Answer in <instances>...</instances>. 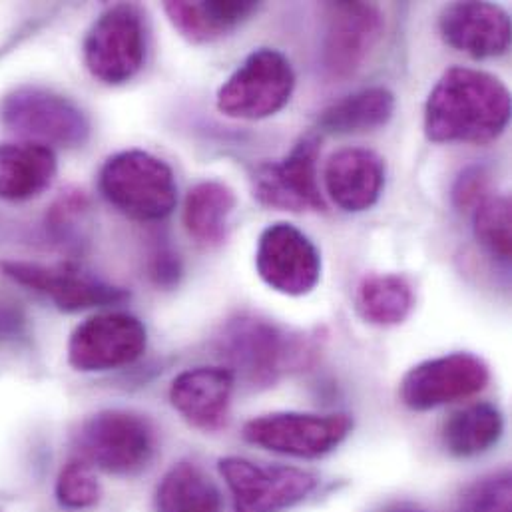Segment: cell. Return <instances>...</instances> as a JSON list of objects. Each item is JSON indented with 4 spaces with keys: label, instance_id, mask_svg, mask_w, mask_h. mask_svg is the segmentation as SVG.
I'll return each mask as SVG.
<instances>
[{
    "label": "cell",
    "instance_id": "1",
    "mask_svg": "<svg viewBox=\"0 0 512 512\" xmlns=\"http://www.w3.org/2000/svg\"><path fill=\"white\" fill-rule=\"evenodd\" d=\"M511 112V92L501 78L453 66L427 98L425 134L439 144H489L507 130Z\"/></svg>",
    "mask_w": 512,
    "mask_h": 512
},
{
    "label": "cell",
    "instance_id": "2",
    "mask_svg": "<svg viewBox=\"0 0 512 512\" xmlns=\"http://www.w3.org/2000/svg\"><path fill=\"white\" fill-rule=\"evenodd\" d=\"M226 369L252 389L273 387L305 357V345L279 325L256 315H238L218 337Z\"/></svg>",
    "mask_w": 512,
    "mask_h": 512
},
{
    "label": "cell",
    "instance_id": "3",
    "mask_svg": "<svg viewBox=\"0 0 512 512\" xmlns=\"http://www.w3.org/2000/svg\"><path fill=\"white\" fill-rule=\"evenodd\" d=\"M104 200L140 222H160L178 204L174 170L144 150H126L108 158L98 178Z\"/></svg>",
    "mask_w": 512,
    "mask_h": 512
},
{
    "label": "cell",
    "instance_id": "4",
    "mask_svg": "<svg viewBox=\"0 0 512 512\" xmlns=\"http://www.w3.org/2000/svg\"><path fill=\"white\" fill-rule=\"evenodd\" d=\"M82 461L110 475L142 473L156 451L152 423L132 411H100L86 419L76 433Z\"/></svg>",
    "mask_w": 512,
    "mask_h": 512
},
{
    "label": "cell",
    "instance_id": "5",
    "mask_svg": "<svg viewBox=\"0 0 512 512\" xmlns=\"http://www.w3.org/2000/svg\"><path fill=\"white\" fill-rule=\"evenodd\" d=\"M0 122L26 142L82 148L90 138V120L70 98L46 88H18L0 102Z\"/></svg>",
    "mask_w": 512,
    "mask_h": 512
},
{
    "label": "cell",
    "instance_id": "6",
    "mask_svg": "<svg viewBox=\"0 0 512 512\" xmlns=\"http://www.w3.org/2000/svg\"><path fill=\"white\" fill-rule=\"evenodd\" d=\"M146 48L148 32L142 10L136 4H114L88 30L84 62L96 80L120 86L142 70Z\"/></svg>",
    "mask_w": 512,
    "mask_h": 512
},
{
    "label": "cell",
    "instance_id": "7",
    "mask_svg": "<svg viewBox=\"0 0 512 512\" xmlns=\"http://www.w3.org/2000/svg\"><path fill=\"white\" fill-rule=\"evenodd\" d=\"M295 72L285 54L257 48L218 90V110L234 120H265L287 106Z\"/></svg>",
    "mask_w": 512,
    "mask_h": 512
},
{
    "label": "cell",
    "instance_id": "8",
    "mask_svg": "<svg viewBox=\"0 0 512 512\" xmlns=\"http://www.w3.org/2000/svg\"><path fill=\"white\" fill-rule=\"evenodd\" d=\"M319 62L329 80L353 78L379 46L385 32V14L373 2H327Z\"/></svg>",
    "mask_w": 512,
    "mask_h": 512
},
{
    "label": "cell",
    "instance_id": "9",
    "mask_svg": "<svg viewBox=\"0 0 512 512\" xmlns=\"http://www.w3.org/2000/svg\"><path fill=\"white\" fill-rule=\"evenodd\" d=\"M351 429L353 419L343 413H269L246 423L244 439L277 455L319 459L337 449Z\"/></svg>",
    "mask_w": 512,
    "mask_h": 512
},
{
    "label": "cell",
    "instance_id": "10",
    "mask_svg": "<svg viewBox=\"0 0 512 512\" xmlns=\"http://www.w3.org/2000/svg\"><path fill=\"white\" fill-rule=\"evenodd\" d=\"M234 512H281L305 501L317 487L309 471L261 465L244 457H224L218 463Z\"/></svg>",
    "mask_w": 512,
    "mask_h": 512
},
{
    "label": "cell",
    "instance_id": "11",
    "mask_svg": "<svg viewBox=\"0 0 512 512\" xmlns=\"http://www.w3.org/2000/svg\"><path fill=\"white\" fill-rule=\"evenodd\" d=\"M319 140L301 138L279 162L259 164L252 174L254 196L261 206L283 212H325L319 190Z\"/></svg>",
    "mask_w": 512,
    "mask_h": 512
},
{
    "label": "cell",
    "instance_id": "12",
    "mask_svg": "<svg viewBox=\"0 0 512 512\" xmlns=\"http://www.w3.org/2000/svg\"><path fill=\"white\" fill-rule=\"evenodd\" d=\"M148 343L144 323L122 311L100 313L80 323L68 341V363L82 373L110 371L134 363Z\"/></svg>",
    "mask_w": 512,
    "mask_h": 512
},
{
    "label": "cell",
    "instance_id": "13",
    "mask_svg": "<svg viewBox=\"0 0 512 512\" xmlns=\"http://www.w3.org/2000/svg\"><path fill=\"white\" fill-rule=\"evenodd\" d=\"M489 365L473 353H451L415 365L401 381V401L411 411H431L481 393Z\"/></svg>",
    "mask_w": 512,
    "mask_h": 512
},
{
    "label": "cell",
    "instance_id": "14",
    "mask_svg": "<svg viewBox=\"0 0 512 512\" xmlns=\"http://www.w3.org/2000/svg\"><path fill=\"white\" fill-rule=\"evenodd\" d=\"M256 269L267 287L301 297L321 279V254L297 226L275 222L257 240Z\"/></svg>",
    "mask_w": 512,
    "mask_h": 512
},
{
    "label": "cell",
    "instance_id": "15",
    "mask_svg": "<svg viewBox=\"0 0 512 512\" xmlns=\"http://www.w3.org/2000/svg\"><path fill=\"white\" fill-rule=\"evenodd\" d=\"M0 269L14 283L34 289L68 313L118 305L130 297L126 289L106 283L72 263L42 265L30 261H2Z\"/></svg>",
    "mask_w": 512,
    "mask_h": 512
},
{
    "label": "cell",
    "instance_id": "16",
    "mask_svg": "<svg viewBox=\"0 0 512 512\" xmlns=\"http://www.w3.org/2000/svg\"><path fill=\"white\" fill-rule=\"evenodd\" d=\"M443 40L471 58H497L511 48L509 12L495 2H453L439 16Z\"/></svg>",
    "mask_w": 512,
    "mask_h": 512
},
{
    "label": "cell",
    "instance_id": "17",
    "mask_svg": "<svg viewBox=\"0 0 512 512\" xmlns=\"http://www.w3.org/2000/svg\"><path fill=\"white\" fill-rule=\"evenodd\" d=\"M385 160L367 148H341L323 168V184L331 202L343 212L371 210L385 188Z\"/></svg>",
    "mask_w": 512,
    "mask_h": 512
},
{
    "label": "cell",
    "instance_id": "18",
    "mask_svg": "<svg viewBox=\"0 0 512 512\" xmlns=\"http://www.w3.org/2000/svg\"><path fill=\"white\" fill-rule=\"evenodd\" d=\"M234 387L226 367H194L172 381L170 403L194 429L212 433L228 423Z\"/></svg>",
    "mask_w": 512,
    "mask_h": 512
},
{
    "label": "cell",
    "instance_id": "19",
    "mask_svg": "<svg viewBox=\"0 0 512 512\" xmlns=\"http://www.w3.org/2000/svg\"><path fill=\"white\" fill-rule=\"evenodd\" d=\"M58 164L52 148L34 142L0 146V200L26 202L54 182Z\"/></svg>",
    "mask_w": 512,
    "mask_h": 512
},
{
    "label": "cell",
    "instance_id": "20",
    "mask_svg": "<svg viewBox=\"0 0 512 512\" xmlns=\"http://www.w3.org/2000/svg\"><path fill=\"white\" fill-rule=\"evenodd\" d=\"M164 10L172 26L194 44L216 42L259 10L252 0H208V2H166Z\"/></svg>",
    "mask_w": 512,
    "mask_h": 512
},
{
    "label": "cell",
    "instance_id": "21",
    "mask_svg": "<svg viewBox=\"0 0 512 512\" xmlns=\"http://www.w3.org/2000/svg\"><path fill=\"white\" fill-rule=\"evenodd\" d=\"M238 208L236 192L218 180L196 184L184 202V228L202 248H220L230 236L232 216Z\"/></svg>",
    "mask_w": 512,
    "mask_h": 512
},
{
    "label": "cell",
    "instance_id": "22",
    "mask_svg": "<svg viewBox=\"0 0 512 512\" xmlns=\"http://www.w3.org/2000/svg\"><path fill=\"white\" fill-rule=\"evenodd\" d=\"M395 108L397 98L389 88L371 86L325 108L317 118V130L335 136L373 132L389 124Z\"/></svg>",
    "mask_w": 512,
    "mask_h": 512
},
{
    "label": "cell",
    "instance_id": "23",
    "mask_svg": "<svg viewBox=\"0 0 512 512\" xmlns=\"http://www.w3.org/2000/svg\"><path fill=\"white\" fill-rule=\"evenodd\" d=\"M505 431V419L493 403H475L453 413L443 427L445 449L459 459H471L493 449Z\"/></svg>",
    "mask_w": 512,
    "mask_h": 512
},
{
    "label": "cell",
    "instance_id": "24",
    "mask_svg": "<svg viewBox=\"0 0 512 512\" xmlns=\"http://www.w3.org/2000/svg\"><path fill=\"white\" fill-rule=\"evenodd\" d=\"M415 307V291L403 275L379 273L365 277L355 291V309L365 323L401 325Z\"/></svg>",
    "mask_w": 512,
    "mask_h": 512
},
{
    "label": "cell",
    "instance_id": "25",
    "mask_svg": "<svg viewBox=\"0 0 512 512\" xmlns=\"http://www.w3.org/2000/svg\"><path fill=\"white\" fill-rule=\"evenodd\" d=\"M156 512H222V493L198 465L178 463L158 485Z\"/></svg>",
    "mask_w": 512,
    "mask_h": 512
},
{
    "label": "cell",
    "instance_id": "26",
    "mask_svg": "<svg viewBox=\"0 0 512 512\" xmlns=\"http://www.w3.org/2000/svg\"><path fill=\"white\" fill-rule=\"evenodd\" d=\"M511 222L509 196H487L473 210V232L477 242L503 263L511 261Z\"/></svg>",
    "mask_w": 512,
    "mask_h": 512
},
{
    "label": "cell",
    "instance_id": "27",
    "mask_svg": "<svg viewBox=\"0 0 512 512\" xmlns=\"http://www.w3.org/2000/svg\"><path fill=\"white\" fill-rule=\"evenodd\" d=\"M90 204L82 192L62 194L46 216L48 234L62 246H80L88 226Z\"/></svg>",
    "mask_w": 512,
    "mask_h": 512
},
{
    "label": "cell",
    "instance_id": "28",
    "mask_svg": "<svg viewBox=\"0 0 512 512\" xmlns=\"http://www.w3.org/2000/svg\"><path fill=\"white\" fill-rule=\"evenodd\" d=\"M102 489L92 467L82 461H70L58 475L56 499L64 509L82 511L90 509L100 501Z\"/></svg>",
    "mask_w": 512,
    "mask_h": 512
},
{
    "label": "cell",
    "instance_id": "29",
    "mask_svg": "<svg viewBox=\"0 0 512 512\" xmlns=\"http://www.w3.org/2000/svg\"><path fill=\"white\" fill-rule=\"evenodd\" d=\"M511 473H495L475 483L455 512H511Z\"/></svg>",
    "mask_w": 512,
    "mask_h": 512
},
{
    "label": "cell",
    "instance_id": "30",
    "mask_svg": "<svg viewBox=\"0 0 512 512\" xmlns=\"http://www.w3.org/2000/svg\"><path fill=\"white\" fill-rule=\"evenodd\" d=\"M489 194V174L483 166L467 168L455 182L453 204L459 210H475Z\"/></svg>",
    "mask_w": 512,
    "mask_h": 512
},
{
    "label": "cell",
    "instance_id": "31",
    "mask_svg": "<svg viewBox=\"0 0 512 512\" xmlns=\"http://www.w3.org/2000/svg\"><path fill=\"white\" fill-rule=\"evenodd\" d=\"M182 275V263L176 254L160 250L152 257L150 263V277L160 287H174Z\"/></svg>",
    "mask_w": 512,
    "mask_h": 512
},
{
    "label": "cell",
    "instance_id": "32",
    "mask_svg": "<svg viewBox=\"0 0 512 512\" xmlns=\"http://www.w3.org/2000/svg\"><path fill=\"white\" fill-rule=\"evenodd\" d=\"M24 327V317L12 303L0 301V341L16 337Z\"/></svg>",
    "mask_w": 512,
    "mask_h": 512
},
{
    "label": "cell",
    "instance_id": "33",
    "mask_svg": "<svg viewBox=\"0 0 512 512\" xmlns=\"http://www.w3.org/2000/svg\"><path fill=\"white\" fill-rule=\"evenodd\" d=\"M387 512H425L423 509H419L417 505H411V503H401V505H395L391 507Z\"/></svg>",
    "mask_w": 512,
    "mask_h": 512
}]
</instances>
